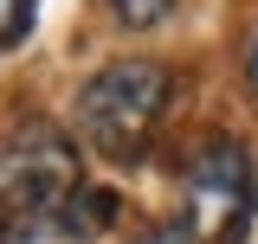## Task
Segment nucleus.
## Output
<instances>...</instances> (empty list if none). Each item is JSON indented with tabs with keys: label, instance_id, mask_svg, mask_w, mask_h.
I'll use <instances>...</instances> for the list:
<instances>
[{
	"label": "nucleus",
	"instance_id": "f257e3e1",
	"mask_svg": "<svg viewBox=\"0 0 258 244\" xmlns=\"http://www.w3.org/2000/svg\"><path fill=\"white\" fill-rule=\"evenodd\" d=\"M84 167L71 135L52 122H13L0 142V231L13 238H39L52 225H78L84 231Z\"/></svg>",
	"mask_w": 258,
	"mask_h": 244
},
{
	"label": "nucleus",
	"instance_id": "7ed1b4c3",
	"mask_svg": "<svg viewBox=\"0 0 258 244\" xmlns=\"http://www.w3.org/2000/svg\"><path fill=\"white\" fill-rule=\"evenodd\" d=\"M258 206V174L239 142H207L181 174V231L194 244H245Z\"/></svg>",
	"mask_w": 258,
	"mask_h": 244
},
{
	"label": "nucleus",
	"instance_id": "423d86ee",
	"mask_svg": "<svg viewBox=\"0 0 258 244\" xmlns=\"http://www.w3.org/2000/svg\"><path fill=\"white\" fill-rule=\"evenodd\" d=\"M136 244H194V238L181 231V225H155V231H142Z\"/></svg>",
	"mask_w": 258,
	"mask_h": 244
},
{
	"label": "nucleus",
	"instance_id": "20e7f679",
	"mask_svg": "<svg viewBox=\"0 0 258 244\" xmlns=\"http://www.w3.org/2000/svg\"><path fill=\"white\" fill-rule=\"evenodd\" d=\"M103 7H110V20L123 32H155L161 20L174 13V0H103Z\"/></svg>",
	"mask_w": 258,
	"mask_h": 244
},
{
	"label": "nucleus",
	"instance_id": "f03ea898",
	"mask_svg": "<svg viewBox=\"0 0 258 244\" xmlns=\"http://www.w3.org/2000/svg\"><path fill=\"white\" fill-rule=\"evenodd\" d=\"M174 96V77L149 58L103 64L91 84L78 90V135L91 142L103 161H142L155 142V122Z\"/></svg>",
	"mask_w": 258,
	"mask_h": 244
},
{
	"label": "nucleus",
	"instance_id": "0eeeda50",
	"mask_svg": "<svg viewBox=\"0 0 258 244\" xmlns=\"http://www.w3.org/2000/svg\"><path fill=\"white\" fill-rule=\"evenodd\" d=\"M245 77H252V90H258V32H252V52H245Z\"/></svg>",
	"mask_w": 258,
	"mask_h": 244
},
{
	"label": "nucleus",
	"instance_id": "39448f33",
	"mask_svg": "<svg viewBox=\"0 0 258 244\" xmlns=\"http://www.w3.org/2000/svg\"><path fill=\"white\" fill-rule=\"evenodd\" d=\"M32 13H39V0H0V52H13L32 32Z\"/></svg>",
	"mask_w": 258,
	"mask_h": 244
}]
</instances>
